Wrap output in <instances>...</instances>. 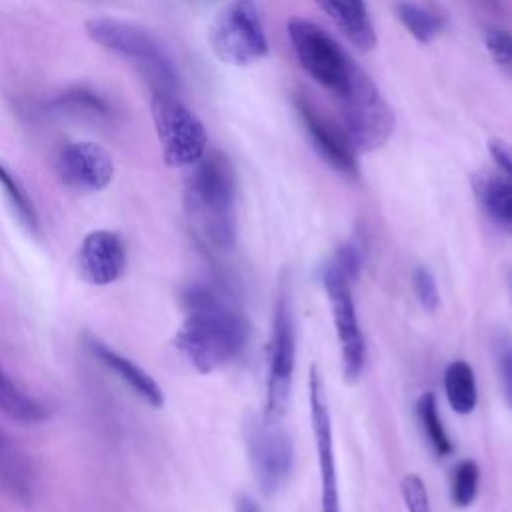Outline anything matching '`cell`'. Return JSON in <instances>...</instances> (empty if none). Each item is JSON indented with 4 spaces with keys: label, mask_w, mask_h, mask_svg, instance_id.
<instances>
[{
    "label": "cell",
    "mask_w": 512,
    "mask_h": 512,
    "mask_svg": "<svg viewBox=\"0 0 512 512\" xmlns=\"http://www.w3.org/2000/svg\"><path fill=\"white\" fill-rule=\"evenodd\" d=\"M484 2H486V4H490V6H494V8L500 4V0H484Z\"/></svg>",
    "instance_id": "33"
},
{
    "label": "cell",
    "mask_w": 512,
    "mask_h": 512,
    "mask_svg": "<svg viewBox=\"0 0 512 512\" xmlns=\"http://www.w3.org/2000/svg\"><path fill=\"white\" fill-rule=\"evenodd\" d=\"M444 394L456 414H470L478 402L476 376L470 364L454 360L444 370Z\"/></svg>",
    "instance_id": "18"
},
{
    "label": "cell",
    "mask_w": 512,
    "mask_h": 512,
    "mask_svg": "<svg viewBox=\"0 0 512 512\" xmlns=\"http://www.w3.org/2000/svg\"><path fill=\"white\" fill-rule=\"evenodd\" d=\"M0 188L4 190L6 200L12 206L20 224L32 234L38 232V214H36L32 198L28 196V192L20 184V180L2 162H0Z\"/></svg>",
    "instance_id": "21"
},
{
    "label": "cell",
    "mask_w": 512,
    "mask_h": 512,
    "mask_svg": "<svg viewBox=\"0 0 512 512\" xmlns=\"http://www.w3.org/2000/svg\"><path fill=\"white\" fill-rule=\"evenodd\" d=\"M288 36L300 66L324 88L342 96L348 90L356 64L318 24L302 18L288 22Z\"/></svg>",
    "instance_id": "6"
},
{
    "label": "cell",
    "mask_w": 512,
    "mask_h": 512,
    "mask_svg": "<svg viewBox=\"0 0 512 512\" xmlns=\"http://www.w3.org/2000/svg\"><path fill=\"white\" fill-rule=\"evenodd\" d=\"M294 104L316 152L340 174L356 176L358 174L356 154L346 134L342 132V128L338 130L332 122H328L322 114H318V110L306 98L300 96L294 100Z\"/></svg>",
    "instance_id": "14"
},
{
    "label": "cell",
    "mask_w": 512,
    "mask_h": 512,
    "mask_svg": "<svg viewBox=\"0 0 512 512\" xmlns=\"http://www.w3.org/2000/svg\"><path fill=\"white\" fill-rule=\"evenodd\" d=\"M88 348L108 370H112L136 396L146 400L152 408H160L164 404V394L158 382L130 358L118 354L116 350H112L110 346L96 338L88 340Z\"/></svg>",
    "instance_id": "15"
},
{
    "label": "cell",
    "mask_w": 512,
    "mask_h": 512,
    "mask_svg": "<svg viewBox=\"0 0 512 512\" xmlns=\"http://www.w3.org/2000/svg\"><path fill=\"white\" fill-rule=\"evenodd\" d=\"M152 118L168 166H194L206 154V130L176 94H152Z\"/></svg>",
    "instance_id": "8"
},
{
    "label": "cell",
    "mask_w": 512,
    "mask_h": 512,
    "mask_svg": "<svg viewBox=\"0 0 512 512\" xmlns=\"http://www.w3.org/2000/svg\"><path fill=\"white\" fill-rule=\"evenodd\" d=\"M0 412H4L8 418L24 424L42 422L48 418V410L38 400L30 398L26 392H22L0 368Z\"/></svg>",
    "instance_id": "19"
},
{
    "label": "cell",
    "mask_w": 512,
    "mask_h": 512,
    "mask_svg": "<svg viewBox=\"0 0 512 512\" xmlns=\"http://www.w3.org/2000/svg\"><path fill=\"white\" fill-rule=\"evenodd\" d=\"M56 168L62 182L78 192L104 190L114 178V162L96 142L68 144L60 150Z\"/></svg>",
    "instance_id": "12"
},
{
    "label": "cell",
    "mask_w": 512,
    "mask_h": 512,
    "mask_svg": "<svg viewBox=\"0 0 512 512\" xmlns=\"http://www.w3.org/2000/svg\"><path fill=\"white\" fill-rule=\"evenodd\" d=\"M86 34L102 48L130 60L152 88V94H176L178 74L162 46L144 28L118 18H92Z\"/></svg>",
    "instance_id": "3"
},
{
    "label": "cell",
    "mask_w": 512,
    "mask_h": 512,
    "mask_svg": "<svg viewBox=\"0 0 512 512\" xmlns=\"http://www.w3.org/2000/svg\"><path fill=\"white\" fill-rule=\"evenodd\" d=\"M350 280H354L358 276V270H360V262H362V256H360V250L356 244L348 242L344 246H340V250L336 252V258L332 260Z\"/></svg>",
    "instance_id": "29"
},
{
    "label": "cell",
    "mask_w": 512,
    "mask_h": 512,
    "mask_svg": "<svg viewBox=\"0 0 512 512\" xmlns=\"http://www.w3.org/2000/svg\"><path fill=\"white\" fill-rule=\"evenodd\" d=\"M474 190L490 220L512 230V180L504 174H482L474 180Z\"/></svg>",
    "instance_id": "17"
},
{
    "label": "cell",
    "mask_w": 512,
    "mask_h": 512,
    "mask_svg": "<svg viewBox=\"0 0 512 512\" xmlns=\"http://www.w3.org/2000/svg\"><path fill=\"white\" fill-rule=\"evenodd\" d=\"M412 290L420 302V306L428 312H434L438 308L440 296L438 286L432 276V272L426 266H416L412 272Z\"/></svg>",
    "instance_id": "28"
},
{
    "label": "cell",
    "mask_w": 512,
    "mask_h": 512,
    "mask_svg": "<svg viewBox=\"0 0 512 512\" xmlns=\"http://www.w3.org/2000/svg\"><path fill=\"white\" fill-rule=\"evenodd\" d=\"M308 402H310V420H312V432H314L318 466H320L322 512H340L332 422H330L328 400L324 394V382L316 366H310V374H308Z\"/></svg>",
    "instance_id": "11"
},
{
    "label": "cell",
    "mask_w": 512,
    "mask_h": 512,
    "mask_svg": "<svg viewBox=\"0 0 512 512\" xmlns=\"http://www.w3.org/2000/svg\"><path fill=\"white\" fill-rule=\"evenodd\" d=\"M352 280L334 264H326L322 270V286L330 300L332 318L336 326V338L340 344L342 372L348 382H354L366 362V342L356 316V306L352 298Z\"/></svg>",
    "instance_id": "10"
},
{
    "label": "cell",
    "mask_w": 512,
    "mask_h": 512,
    "mask_svg": "<svg viewBox=\"0 0 512 512\" xmlns=\"http://www.w3.org/2000/svg\"><path fill=\"white\" fill-rule=\"evenodd\" d=\"M338 98L342 112L340 128L354 152H372L390 138L394 130V114L378 86L362 68L356 66L348 90Z\"/></svg>",
    "instance_id": "4"
},
{
    "label": "cell",
    "mask_w": 512,
    "mask_h": 512,
    "mask_svg": "<svg viewBox=\"0 0 512 512\" xmlns=\"http://www.w3.org/2000/svg\"><path fill=\"white\" fill-rule=\"evenodd\" d=\"M416 416H418L422 432H424L426 440L430 442L432 450L438 456L452 454V442H450V438L446 434V428H444L442 418L438 414L436 396L432 392H424L418 398V402H416Z\"/></svg>",
    "instance_id": "20"
},
{
    "label": "cell",
    "mask_w": 512,
    "mask_h": 512,
    "mask_svg": "<svg viewBox=\"0 0 512 512\" xmlns=\"http://www.w3.org/2000/svg\"><path fill=\"white\" fill-rule=\"evenodd\" d=\"M186 318L176 348L198 372H212L234 360L248 342V320L214 286L194 284L184 292Z\"/></svg>",
    "instance_id": "1"
},
{
    "label": "cell",
    "mask_w": 512,
    "mask_h": 512,
    "mask_svg": "<svg viewBox=\"0 0 512 512\" xmlns=\"http://www.w3.org/2000/svg\"><path fill=\"white\" fill-rule=\"evenodd\" d=\"M356 10H360V12H368L366 10V4H364V0H348Z\"/></svg>",
    "instance_id": "32"
},
{
    "label": "cell",
    "mask_w": 512,
    "mask_h": 512,
    "mask_svg": "<svg viewBox=\"0 0 512 512\" xmlns=\"http://www.w3.org/2000/svg\"><path fill=\"white\" fill-rule=\"evenodd\" d=\"M212 52L226 64L248 66L268 54V40L258 6L252 0H232L210 26Z\"/></svg>",
    "instance_id": "5"
},
{
    "label": "cell",
    "mask_w": 512,
    "mask_h": 512,
    "mask_svg": "<svg viewBox=\"0 0 512 512\" xmlns=\"http://www.w3.org/2000/svg\"><path fill=\"white\" fill-rule=\"evenodd\" d=\"M296 358V336H294V314L288 282H282L274 300L272 312V334L268 348V380H266V408L268 420H278L290 398L292 376Z\"/></svg>",
    "instance_id": "7"
},
{
    "label": "cell",
    "mask_w": 512,
    "mask_h": 512,
    "mask_svg": "<svg viewBox=\"0 0 512 512\" xmlns=\"http://www.w3.org/2000/svg\"><path fill=\"white\" fill-rule=\"evenodd\" d=\"M480 484V468L474 460H460L450 476V500L458 508H466L476 500Z\"/></svg>",
    "instance_id": "23"
},
{
    "label": "cell",
    "mask_w": 512,
    "mask_h": 512,
    "mask_svg": "<svg viewBox=\"0 0 512 512\" xmlns=\"http://www.w3.org/2000/svg\"><path fill=\"white\" fill-rule=\"evenodd\" d=\"M246 448L254 478L264 494L278 492L290 476L294 450L278 420L252 416L246 422Z\"/></svg>",
    "instance_id": "9"
},
{
    "label": "cell",
    "mask_w": 512,
    "mask_h": 512,
    "mask_svg": "<svg viewBox=\"0 0 512 512\" xmlns=\"http://www.w3.org/2000/svg\"><path fill=\"white\" fill-rule=\"evenodd\" d=\"M236 178L222 152L204 154L184 186V212L196 240L212 250L226 252L236 240Z\"/></svg>",
    "instance_id": "2"
},
{
    "label": "cell",
    "mask_w": 512,
    "mask_h": 512,
    "mask_svg": "<svg viewBox=\"0 0 512 512\" xmlns=\"http://www.w3.org/2000/svg\"><path fill=\"white\" fill-rule=\"evenodd\" d=\"M494 358L502 396L506 404L512 408V340L506 334H500L494 340Z\"/></svg>",
    "instance_id": "25"
},
{
    "label": "cell",
    "mask_w": 512,
    "mask_h": 512,
    "mask_svg": "<svg viewBox=\"0 0 512 512\" xmlns=\"http://www.w3.org/2000/svg\"><path fill=\"white\" fill-rule=\"evenodd\" d=\"M400 494L408 512H432L426 484L418 474H406L402 478Z\"/></svg>",
    "instance_id": "27"
},
{
    "label": "cell",
    "mask_w": 512,
    "mask_h": 512,
    "mask_svg": "<svg viewBox=\"0 0 512 512\" xmlns=\"http://www.w3.org/2000/svg\"><path fill=\"white\" fill-rule=\"evenodd\" d=\"M396 16L404 24V28L418 40V42H430L436 38L442 30V18L414 2L402 0L396 4Z\"/></svg>",
    "instance_id": "22"
},
{
    "label": "cell",
    "mask_w": 512,
    "mask_h": 512,
    "mask_svg": "<svg viewBox=\"0 0 512 512\" xmlns=\"http://www.w3.org/2000/svg\"><path fill=\"white\" fill-rule=\"evenodd\" d=\"M62 112L82 116V118H102L108 116V104L94 92L86 88H74L64 92L54 102Z\"/></svg>",
    "instance_id": "24"
},
{
    "label": "cell",
    "mask_w": 512,
    "mask_h": 512,
    "mask_svg": "<svg viewBox=\"0 0 512 512\" xmlns=\"http://www.w3.org/2000/svg\"><path fill=\"white\" fill-rule=\"evenodd\" d=\"M484 42L496 66L512 78V32L492 28L486 32Z\"/></svg>",
    "instance_id": "26"
},
{
    "label": "cell",
    "mask_w": 512,
    "mask_h": 512,
    "mask_svg": "<svg viewBox=\"0 0 512 512\" xmlns=\"http://www.w3.org/2000/svg\"><path fill=\"white\" fill-rule=\"evenodd\" d=\"M318 8L340 28V32L360 50H372L376 34L368 12L356 10L348 0H314Z\"/></svg>",
    "instance_id": "16"
},
{
    "label": "cell",
    "mask_w": 512,
    "mask_h": 512,
    "mask_svg": "<svg viewBox=\"0 0 512 512\" xmlns=\"http://www.w3.org/2000/svg\"><path fill=\"white\" fill-rule=\"evenodd\" d=\"M78 270L94 286L116 282L126 270V246L122 238L110 230L86 234L78 250Z\"/></svg>",
    "instance_id": "13"
},
{
    "label": "cell",
    "mask_w": 512,
    "mask_h": 512,
    "mask_svg": "<svg viewBox=\"0 0 512 512\" xmlns=\"http://www.w3.org/2000/svg\"><path fill=\"white\" fill-rule=\"evenodd\" d=\"M490 154L500 168V174L512 180V146L504 140H492L490 142Z\"/></svg>",
    "instance_id": "30"
},
{
    "label": "cell",
    "mask_w": 512,
    "mask_h": 512,
    "mask_svg": "<svg viewBox=\"0 0 512 512\" xmlns=\"http://www.w3.org/2000/svg\"><path fill=\"white\" fill-rule=\"evenodd\" d=\"M510 292H512V272H510Z\"/></svg>",
    "instance_id": "35"
},
{
    "label": "cell",
    "mask_w": 512,
    "mask_h": 512,
    "mask_svg": "<svg viewBox=\"0 0 512 512\" xmlns=\"http://www.w3.org/2000/svg\"><path fill=\"white\" fill-rule=\"evenodd\" d=\"M4 444H6V438H4V436H2V434H0V448H2V446H4Z\"/></svg>",
    "instance_id": "34"
},
{
    "label": "cell",
    "mask_w": 512,
    "mask_h": 512,
    "mask_svg": "<svg viewBox=\"0 0 512 512\" xmlns=\"http://www.w3.org/2000/svg\"><path fill=\"white\" fill-rule=\"evenodd\" d=\"M236 512H262V510L254 498H250L248 494H240L236 498Z\"/></svg>",
    "instance_id": "31"
}]
</instances>
